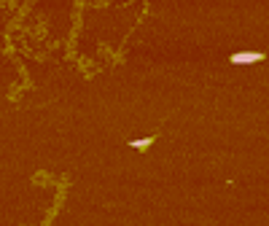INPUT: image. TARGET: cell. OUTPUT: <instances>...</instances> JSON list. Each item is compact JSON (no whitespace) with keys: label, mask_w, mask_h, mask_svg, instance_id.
Returning a JSON list of instances; mask_svg holds the SVG:
<instances>
[{"label":"cell","mask_w":269,"mask_h":226,"mask_svg":"<svg viewBox=\"0 0 269 226\" xmlns=\"http://www.w3.org/2000/svg\"><path fill=\"white\" fill-rule=\"evenodd\" d=\"M256 60H264V56L256 54V51H243V54H234V56H232L234 65H245V62H256Z\"/></svg>","instance_id":"1"}]
</instances>
